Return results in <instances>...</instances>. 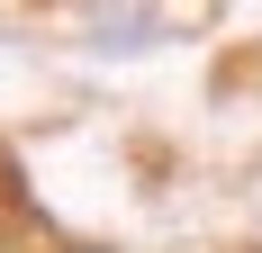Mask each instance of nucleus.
Returning a JSON list of instances; mask_svg holds the SVG:
<instances>
[{"mask_svg": "<svg viewBox=\"0 0 262 253\" xmlns=\"http://www.w3.org/2000/svg\"><path fill=\"white\" fill-rule=\"evenodd\" d=\"M73 253H100V244H73Z\"/></svg>", "mask_w": 262, "mask_h": 253, "instance_id": "f257e3e1", "label": "nucleus"}]
</instances>
